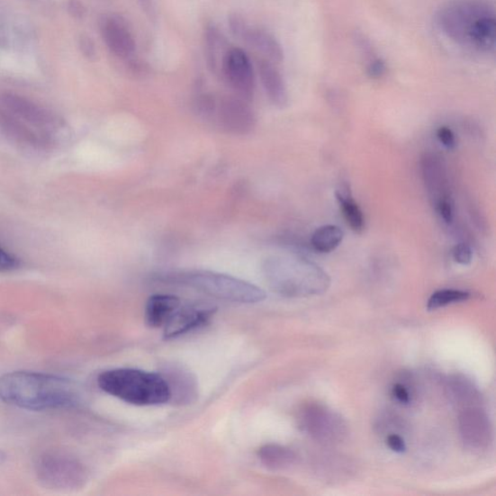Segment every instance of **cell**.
Wrapping results in <instances>:
<instances>
[{
    "instance_id": "6da1fadb",
    "label": "cell",
    "mask_w": 496,
    "mask_h": 496,
    "mask_svg": "<svg viewBox=\"0 0 496 496\" xmlns=\"http://www.w3.org/2000/svg\"><path fill=\"white\" fill-rule=\"evenodd\" d=\"M68 126L57 113L17 94L0 95V130L10 141L33 150L52 149Z\"/></svg>"
},
{
    "instance_id": "7a4b0ae2",
    "label": "cell",
    "mask_w": 496,
    "mask_h": 496,
    "mask_svg": "<svg viewBox=\"0 0 496 496\" xmlns=\"http://www.w3.org/2000/svg\"><path fill=\"white\" fill-rule=\"evenodd\" d=\"M436 24L453 43L478 55L496 49V11L491 0H451L438 9Z\"/></svg>"
},
{
    "instance_id": "3957f363",
    "label": "cell",
    "mask_w": 496,
    "mask_h": 496,
    "mask_svg": "<svg viewBox=\"0 0 496 496\" xmlns=\"http://www.w3.org/2000/svg\"><path fill=\"white\" fill-rule=\"evenodd\" d=\"M0 400L23 410L43 411L77 406L81 393L78 385L68 378L14 372L0 377Z\"/></svg>"
},
{
    "instance_id": "277c9868",
    "label": "cell",
    "mask_w": 496,
    "mask_h": 496,
    "mask_svg": "<svg viewBox=\"0 0 496 496\" xmlns=\"http://www.w3.org/2000/svg\"><path fill=\"white\" fill-rule=\"evenodd\" d=\"M99 388L126 403L154 406L171 401V391L162 374L136 368H114L98 376Z\"/></svg>"
},
{
    "instance_id": "5b68a950",
    "label": "cell",
    "mask_w": 496,
    "mask_h": 496,
    "mask_svg": "<svg viewBox=\"0 0 496 496\" xmlns=\"http://www.w3.org/2000/svg\"><path fill=\"white\" fill-rule=\"evenodd\" d=\"M263 269L272 289L284 297L320 295L330 283L320 266L303 258L273 257L265 262Z\"/></svg>"
},
{
    "instance_id": "8992f818",
    "label": "cell",
    "mask_w": 496,
    "mask_h": 496,
    "mask_svg": "<svg viewBox=\"0 0 496 496\" xmlns=\"http://www.w3.org/2000/svg\"><path fill=\"white\" fill-rule=\"evenodd\" d=\"M164 279L180 284L211 297L239 303H257L266 295L265 291L231 275L213 272H186L165 275Z\"/></svg>"
},
{
    "instance_id": "52a82bcc",
    "label": "cell",
    "mask_w": 496,
    "mask_h": 496,
    "mask_svg": "<svg viewBox=\"0 0 496 496\" xmlns=\"http://www.w3.org/2000/svg\"><path fill=\"white\" fill-rule=\"evenodd\" d=\"M299 422L302 430L323 443L340 442L347 434L345 419L321 404L304 406L300 412Z\"/></svg>"
},
{
    "instance_id": "ba28073f",
    "label": "cell",
    "mask_w": 496,
    "mask_h": 496,
    "mask_svg": "<svg viewBox=\"0 0 496 496\" xmlns=\"http://www.w3.org/2000/svg\"><path fill=\"white\" fill-rule=\"evenodd\" d=\"M221 72L239 98L246 101L253 99L257 86L256 75L245 50L239 48L229 49L222 62Z\"/></svg>"
},
{
    "instance_id": "9c48e42d",
    "label": "cell",
    "mask_w": 496,
    "mask_h": 496,
    "mask_svg": "<svg viewBox=\"0 0 496 496\" xmlns=\"http://www.w3.org/2000/svg\"><path fill=\"white\" fill-rule=\"evenodd\" d=\"M218 308L205 302L181 304L170 320L164 326V338L173 339L206 326L214 316Z\"/></svg>"
},
{
    "instance_id": "30bf717a",
    "label": "cell",
    "mask_w": 496,
    "mask_h": 496,
    "mask_svg": "<svg viewBox=\"0 0 496 496\" xmlns=\"http://www.w3.org/2000/svg\"><path fill=\"white\" fill-rule=\"evenodd\" d=\"M218 117L221 125L229 132L246 134L256 124V116L246 100L239 97L228 96L221 101L218 108Z\"/></svg>"
},
{
    "instance_id": "8fae6325",
    "label": "cell",
    "mask_w": 496,
    "mask_h": 496,
    "mask_svg": "<svg viewBox=\"0 0 496 496\" xmlns=\"http://www.w3.org/2000/svg\"><path fill=\"white\" fill-rule=\"evenodd\" d=\"M99 25L102 38L112 54L120 59H130L134 55V38L122 17L104 16Z\"/></svg>"
},
{
    "instance_id": "7c38bea8",
    "label": "cell",
    "mask_w": 496,
    "mask_h": 496,
    "mask_svg": "<svg viewBox=\"0 0 496 496\" xmlns=\"http://www.w3.org/2000/svg\"><path fill=\"white\" fill-rule=\"evenodd\" d=\"M464 443L470 449L486 448L491 442V429L487 415L478 409H467L460 417Z\"/></svg>"
},
{
    "instance_id": "4fadbf2b",
    "label": "cell",
    "mask_w": 496,
    "mask_h": 496,
    "mask_svg": "<svg viewBox=\"0 0 496 496\" xmlns=\"http://www.w3.org/2000/svg\"><path fill=\"white\" fill-rule=\"evenodd\" d=\"M424 181L434 205L443 199L451 198L447 173L441 159L428 154L422 158Z\"/></svg>"
},
{
    "instance_id": "5bb4252c",
    "label": "cell",
    "mask_w": 496,
    "mask_h": 496,
    "mask_svg": "<svg viewBox=\"0 0 496 496\" xmlns=\"http://www.w3.org/2000/svg\"><path fill=\"white\" fill-rule=\"evenodd\" d=\"M42 474L46 482L50 484L77 485L85 480L83 467L77 463L57 459H49L42 464Z\"/></svg>"
},
{
    "instance_id": "9a60e30c",
    "label": "cell",
    "mask_w": 496,
    "mask_h": 496,
    "mask_svg": "<svg viewBox=\"0 0 496 496\" xmlns=\"http://www.w3.org/2000/svg\"><path fill=\"white\" fill-rule=\"evenodd\" d=\"M258 70L266 95L275 106L284 108L288 104V93L281 72L269 60H261Z\"/></svg>"
},
{
    "instance_id": "2e32d148",
    "label": "cell",
    "mask_w": 496,
    "mask_h": 496,
    "mask_svg": "<svg viewBox=\"0 0 496 496\" xmlns=\"http://www.w3.org/2000/svg\"><path fill=\"white\" fill-rule=\"evenodd\" d=\"M182 301L174 295L158 294L151 296L146 305L145 320L149 327H164L180 308Z\"/></svg>"
},
{
    "instance_id": "e0dca14e",
    "label": "cell",
    "mask_w": 496,
    "mask_h": 496,
    "mask_svg": "<svg viewBox=\"0 0 496 496\" xmlns=\"http://www.w3.org/2000/svg\"><path fill=\"white\" fill-rule=\"evenodd\" d=\"M167 381L171 391V400L184 404L194 401L197 396L195 379L181 367H169L162 375Z\"/></svg>"
},
{
    "instance_id": "ac0fdd59",
    "label": "cell",
    "mask_w": 496,
    "mask_h": 496,
    "mask_svg": "<svg viewBox=\"0 0 496 496\" xmlns=\"http://www.w3.org/2000/svg\"><path fill=\"white\" fill-rule=\"evenodd\" d=\"M249 47L258 50L271 62H282L284 59V49L275 38L261 30H248L241 38Z\"/></svg>"
},
{
    "instance_id": "d6986e66",
    "label": "cell",
    "mask_w": 496,
    "mask_h": 496,
    "mask_svg": "<svg viewBox=\"0 0 496 496\" xmlns=\"http://www.w3.org/2000/svg\"><path fill=\"white\" fill-rule=\"evenodd\" d=\"M257 456L264 466L274 472L285 470L296 462V455L291 449L278 444H266L262 446Z\"/></svg>"
},
{
    "instance_id": "ffe728a7",
    "label": "cell",
    "mask_w": 496,
    "mask_h": 496,
    "mask_svg": "<svg viewBox=\"0 0 496 496\" xmlns=\"http://www.w3.org/2000/svg\"><path fill=\"white\" fill-rule=\"evenodd\" d=\"M337 198L342 214L352 230L356 233L363 232L365 225V216L358 203L354 200L348 185L342 184L338 188Z\"/></svg>"
},
{
    "instance_id": "44dd1931",
    "label": "cell",
    "mask_w": 496,
    "mask_h": 496,
    "mask_svg": "<svg viewBox=\"0 0 496 496\" xmlns=\"http://www.w3.org/2000/svg\"><path fill=\"white\" fill-rule=\"evenodd\" d=\"M224 35L214 25H209L205 31V56L209 68L216 72L221 71L222 62L228 52Z\"/></svg>"
},
{
    "instance_id": "7402d4cb",
    "label": "cell",
    "mask_w": 496,
    "mask_h": 496,
    "mask_svg": "<svg viewBox=\"0 0 496 496\" xmlns=\"http://www.w3.org/2000/svg\"><path fill=\"white\" fill-rule=\"evenodd\" d=\"M343 237L345 234L338 226L324 225L313 233L311 246L317 252L329 253L339 247Z\"/></svg>"
},
{
    "instance_id": "603a6c76",
    "label": "cell",
    "mask_w": 496,
    "mask_h": 496,
    "mask_svg": "<svg viewBox=\"0 0 496 496\" xmlns=\"http://www.w3.org/2000/svg\"><path fill=\"white\" fill-rule=\"evenodd\" d=\"M470 298V294L466 291L456 289H443L435 292L430 296L428 302V309L436 311L447 305L465 302Z\"/></svg>"
},
{
    "instance_id": "cb8c5ba5",
    "label": "cell",
    "mask_w": 496,
    "mask_h": 496,
    "mask_svg": "<svg viewBox=\"0 0 496 496\" xmlns=\"http://www.w3.org/2000/svg\"><path fill=\"white\" fill-rule=\"evenodd\" d=\"M452 257L455 262L468 265L473 262V250L472 247L466 244H459L453 248Z\"/></svg>"
},
{
    "instance_id": "d4e9b609",
    "label": "cell",
    "mask_w": 496,
    "mask_h": 496,
    "mask_svg": "<svg viewBox=\"0 0 496 496\" xmlns=\"http://www.w3.org/2000/svg\"><path fill=\"white\" fill-rule=\"evenodd\" d=\"M78 46L81 54L88 60H95L97 56V50L95 41L88 35L83 34L79 37Z\"/></svg>"
},
{
    "instance_id": "484cf974",
    "label": "cell",
    "mask_w": 496,
    "mask_h": 496,
    "mask_svg": "<svg viewBox=\"0 0 496 496\" xmlns=\"http://www.w3.org/2000/svg\"><path fill=\"white\" fill-rule=\"evenodd\" d=\"M440 219L447 224H450L454 221V206L452 198L443 199L437 202L435 205Z\"/></svg>"
},
{
    "instance_id": "4316f807",
    "label": "cell",
    "mask_w": 496,
    "mask_h": 496,
    "mask_svg": "<svg viewBox=\"0 0 496 496\" xmlns=\"http://www.w3.org/2000/svg\"><path fill=\"white\" fill-rule=\"evenodd\" d=\"M387 72L386 62L380 58H374L370 62H368L366 68V73L368 77L372 79H380Z\"/></svg>"
},
{
    "instance_id": "83f0119b",
    "label": "cell",
    "mask_w": 496,
    "mask_h": 496,
    "mask_svg": "<svg viewBox=\"0 0 496 496\" xmlns=\"http://www.w3.org/2000/svg\"><path fill=\"white\" fill-rule=\"evenodd\" d=\"M20 260L0 247V272H9L19 268Z\"/></svg>"
},
{
    "instance_id": "f1b7e54d",
    "label": "cell",
    "mask_w": 496,
    "mask_h": 496,
    "mask_svg": "<svg viewBox=\"0 0 496 496\" xmlns=\"http://www.w3.org/2000/svg\"><path fill=\"white\" fill-rule=\"evenodd\" d=\"M229 27H230L232 33L240 40L248 30L246 20L237 13L229 17Z\"/></svg>"
},
{
    "instance_id": "f546056e",
    "label": "cell",
    "mask_w": 496,
    "mask_h": 496,
    "mask_svg": "<svg viewBox=\"0 0 496 496\" xmlns=\"http://www.w3.org/2000/svg\"><path fill=\"white\" fill-rule=\"evenodd\" d=\"M67 11L75 20H82L86 15V7L82 0H68Z\"/></svg>"
},
{
    "instance_id": "4dcf8cb0",
    "label": "cell",
    "mask_w": 496,
    "mask_h": 496,
    "mask_svg": "<svg viewBox=\"0 0 496 496\" xmlns=\"http://www.w3.org/2000/svg\"><path fill=\"white\" fill-rule=\"evenodd\" d=\"M440 143L448 149H453L456 146L455 136L452 130L447 126H441L437 132Z\"/></svg>"
},
{
    "instance_id": "1f68e13d",
    "label": "cell",
    "mask_w": 496,
    "mask_h": 496,
    "mask_svg": "<svg viewBox=\"0 0 496 496\" xmlns=\"http://www.w3.org/2000/svg\"><path fill=\"white\" fill-rule=\"evenodd\" d=\"M12 32L7 23L0 17V49H7L12 45Z\"/></svg>"
},
{
    "instance_id": "d6a6232c",
    "label": "cell",
    "mask_w": 496,
    "mask_h": 496,
    "mask_svg": "<svg viewBox=\"0 0 496 496\" xmlns=\"http://www.w3.org/2000/svg\"><path fill=\"white\" fill-rule=\"evenodd\" d=\"M388 447L396 453H403L406 450L404 440L398 435H390L387 437Z\"/></svg>"
},
{
    "instance_id": "836d02e7",
    "label": "cell",
    "mask_w": 496,
    "mask_h": 496,
    "mask_svg": "<svg viewBox=\"0 0 496 496\" xmlns=\"http://www.w3.org/2000/svg\"><path fill=\"white\" fill-rule=\"evenodd\" d=\"M140 6L150 21L157 20V8L154 0H138Z\"/></svg>"
},
{
    "instance_id": "e575fe53",
    "label": "cell",
    "mask_w": 496,
    "mask_h": 496,
    "mask_svg": "<svg viewBox=\"0 0 496 496\" xmlns=\"http://www.w3.org/2000/svg\"><path fill=\"white\" fill-rule=\"evenodd\" d=\"M392 396L401 403H410V392L402 384H396L392 388Z\"/></svg>"
}]
</instances>
